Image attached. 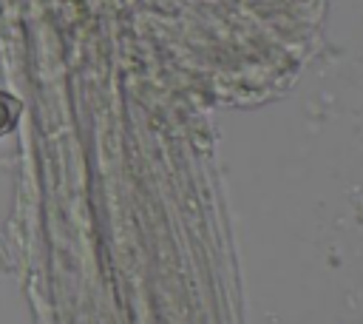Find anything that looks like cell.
<instances>
[{"mask_svg":"<svg viewBox=\"0 0 363 324\" xmlns=\"http://www.w3.org/2000/svg\"><path fill=\"white\" fill-rule=\"evenodd\" d=\"M17 114H20V102L11 99L9 94H0V136H3L6 131H11Z\"/></svg>","mask_w":363,"mask_h":324,"instance_id":"1","label":"cell"}]
</instances>
